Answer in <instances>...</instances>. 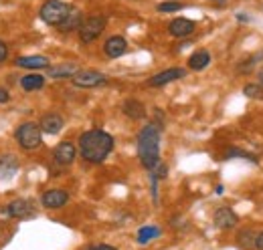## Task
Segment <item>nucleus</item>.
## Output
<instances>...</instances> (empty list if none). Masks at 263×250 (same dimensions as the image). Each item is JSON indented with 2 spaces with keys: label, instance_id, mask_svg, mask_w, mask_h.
Wrapping results in <instances>:
<instances>
[{
  "label": "nucleus",
  "instance_id": "1",
  "mask_svg": "<svg viewBox=\"0 0 263 250\" xmlns=\"http://www.w3.org/2000/svg\"><path fill=\"white\" fill-rule=\"evenodd\" d=\"M160 137H162V125L156 123V121L146 123L138 133L136 150H138L140 163L148 172H152L162 161L160 159Z\"/></svg>",
  "mask_w": 263,
  "mask_h": 250
},
{
  "label": "nucleus",
  "instance_id": "2",
  "mask_svg": "<svg viewBox=\"0 0 263 250\" xmlns=\"http://www.w3.org/2000/svg\"><path fill=\"white\" fill-rule=\"evenodd\" d=\"M79 154L89 163H101L114 152V137L103 129H89L79 135Z\"/></svg>",
  "mask_w": 263,
  "mask_h": 250
},
{
  "label": "nucleus",
  "instance_id": "3",
  "mask_svg": "<svg viewBox=\"0 0 263 250\" xmlns=\"http://www.w3.org/2000/svg\"><path fill=\"white\" fill-rule=\"evenodd\" d=\"M71 8H73V6L63 2V0H47V2L41 6L39 16H41V20H43L45 25H49V27H59L67 16H69Z\"/></svg>",
  "mask_w": 263,
  "mask_h": 250
},
{
  "label": "nucleus",
  "instance_id": "4",
  "mask_svg": "<svg viewBox=\"0 0 263 250\" xmlns=\"http://www.w3.org/2000/svg\"><path fill=\"white\" fill-rule=\"evenodd\" d=\"M14 137H16L18 145L25 152H34V150H39L43 145V129H41V125L31 123V121L18 125Z\"/></svg>",
  "mask_w": 263,
  "mask_h": 250
},
{
  "label": "nucleus",
  "instance_id": "5",
  "mask_svg": "<svg viewBox=\"0 0 263 250\" xmlns=\"http://www.w3.org/2000/svg\"><path fill=\"white\" fill-rule=\"evenodd\" d=\"M105 27H107V18L103 14H91L87 18H83V23H81V27L77 31L81 43H85V45L93 43L96 38L101 36V32L105 31Z\"/></svg>",
  "mask_w": 263,
  "mask_h": 250
},
{
  "label": "nucleus",
  "instance_id": "6",
  "mask_svg": "<svg viewBox=\"0 0 263 250\" xmlns=\"http://www.w3.org/2000/svg\"><path fill=\"white\" fill-rule=\"evenodd\" d=\"M71 81H73V85L79 87V89H96V87H101V85L107 83V77H105L103 73H99V71L87 69V71H77V73L71 77Z\"/></svg>",
  "mask_w": 263,
  "mask_h": 250
},
{
  "label": "nucleus",
  "instance_id": "7",
  "mask_svg": "<svg viewBox=\"0 0 263 250\" xmlns=\"http://www.w3.org/2000/svg\"><path fill=\"white\" fill-rule=\"evenodd\" d=\"M182 77H186V71L180 69V67H172V69H166V71H160V73L152 75L148 79V85L150 87H164V85L172 83V81H178Z\"/></svg>",
  "mask_w": 263,
  "mask_h": 250
},
{
  "label": "nucleus",
  "instance_id": "8",
  "mask_svg": "<svg viewBox=\"0 0 263 250\" xmlns=\"http://www.w3.org/2000/svg\"><path fill=\"white\" fill-rule=\"evenodd\" d=\"M213 224L219 228V230H231V228H235L237 224H239V216L227 208V206H223V208H217L215 210V214H213Z\"/></svg>",
  "mask_w": 263,
  "mask_h": 250
},
{
  "label": "nucleus",
  "instance_id": "9",
  "mask_svg": "<svg viewBox=\"0 0 263 250\" xmlns=\"http://www.w3.org/2000/svg\"><path fill=\"white\" fill-rule=\"evenodd\" d=\"M195 29H197L195 20H191V18H174L168 25V34L174 36V38H186V36H191L195 32Z\"/></svg>",
  "mask_w": 263,
  "mask_h": 250
},
{
  "label": "nucleus",
  "instance_id": "10",
  "mask_svg": "<svg viewBox=\"0 0 263 250\" xmlns=\"http://www.w3.org/2000/svg\"><path fill=\"white\" fill-rule=\"evenodd\" d=\"M103 53H105L109 59H120V57H124V55L128 53V40H126L124 36H120V34L109 36V38L105 40V45H103Z\"/></svg>",
  "mask_w": 263,
  "mask_h": 250
},
{
  "label": "nucleus",
  "instance_id": "11",
  "mask_svg": "<svg viewBox=\"0 0 263 250\" xmlns=\"http://www.w3.org/2000/svg\"><path fill=\"white\" fill-rule=\"evenodd\" d=\"M41 202H43L45 208L55 210V208H61V206H65L67 202H69V194H67L65 190H57V187L55 190H47L43 194Z\"/></svg>",
  "mask_w": 263,
  "mask_h": 250
},
{
  "label": "nucleus",
  "instance_id": "12",
  "mask_svg": "<svg viewBox=\"0 0 263 250\" xmlns=\"http://www.w3.org/2000/svg\"><path fill=\"white\" fill-rule=\"evenodd\" d=\"M75 156H77V150L71 141H61L53 152V157L59 165H71L75 161Z\"/></svg>",
  "mask_w": 263,
  "mask_h": 250
},
{
  "label": "nucleus",
  "instance_id": "13",
  "mask_svg": "<svg viewBox=\"0 0 263 250\" xmlns=\"http://www.w3.org/2000/svg\"><path fill=\"white\" fill-rule=\"evenodd\" d=\"M33 202H29V200H14L6 206V214L12 218H29V216H33Z\"/></svg>",
  "mask_w": 263,
  "mask_h": 250
},
{
  "label": "nucleus",
  "instance_id": "14",
  "mask_svg": "<svg viewBox=\"0 0 263 250\" xmlns=\"http://www.w3.org/2000/svg\"><path fill=\"white\" fill-rule=\"evenodd\" d=\"M122 111H124L126 117H130L134 121H140V119L146 117V107H144V103L138 101V99H126L124 105H122Z\"/></svg>",
  "mask_w": 263,
  "mask_h": 250
},
{
  "label": "nucleus",
  "instance_id": "15",
  "mask_svg": "<svg viewBox=\"0 0 263 250\" xmlns=\"http://www.w3.org/2000/svg\"><path fill=\"white\" fill-rule=\"evenodd\" d=\"M79 71V67L75 62H61V65H55V67H47V75L53 77V79H71L75 73Z\"/></svg>",
  "mask_w": 263,
  "mask_h": 250
},
{
  "label": "nucleus",
  "instance_id": "16",
  "mask_svg": "<svg viewBox=\"0 0 263 250\" xmlns=\"http://www.w3.org/2000/svg\"><path fill=\"white\" fill-rule=\"evenodd\" d=\"M41 129L45 131V133H51V135H55V133H59L61 129H63V117L59 115V113H47V115H43V119H41Z\"/></svg>",
  "mask_w": 263,
  "mask_h": 250
},
{
  "label": "nucleus",
  "instance_id": "17",
  "mask_svg": "<svg viewBox=\"0 0 263 250\" xmlns=\"http://www.w3.org/2000/svg\"><path fill=\"white\" fill-rule=\"evenodd\" d=\"M257 234H259V232H255L253 228H243V230H239V234H237V244H239V248L255 250Z\"/></svg>",
  "mask_w": 263,
  "mask_h": 250
},
{
  "label": "nucleus",
  "instance_id": "18",
  "mask_svg": "<svg viewBox=\"0 0 263 250\" xmlns=\"http://www.w3.org/2000/svg\"><path fill=\"white\" fill-rule=\"evenodd\" d=\"M81 23H83V14H81V10H77L75 6L71 8V12H69V16H67L65 20L57 27L61 32H71V31H79V27H81Z\"/></svg>",
  "mask_w": 263,
  "mask_h": 250
},
{
  "label": "nucleus",
  "instance_id": "19",
  "mask_svg": "<svg viewBox=\"0 0 263 250\" xmlns=\"http://www.w3.org/2000/svg\"><path fill=\"white\" fill-rule=\"evenodd\" d=\"M14 65L21 67V69H47L51 62L43 55H33V57H18L14 61Z\"/></svg>",
  "mask_w": 263,
  "mask_h": 250
},
{
  "label": "nucleus",
  "instance_id": "20",
  "mask_svg": "<svg viewBox=\"0 0 263 250\" xmlns=\"http://www.w3.org/2000/svg\"><path fill=\"white\" fill-rule=\"evenodd\" d=\"M209 65H211V53L204 51V49H200V51L193 53L189 57V69L191 71H204Z\"/></svg>",
  "mask_w": 263,
  "mask_h": 250
},
{
  "label": "nucleus",
  "instance_id": "21",
  "mask_svg": "<svg viewBox=\"0 0 263 250\" xmlns=\"http://www.w3.org/2000/svg\"><path fill=\"white\" fill-rule=\"evenodd\" d=\"M162 234V230L158 228V226H154V224H148V226H142L140 230H138V236H136V240H138V244H148L150 240H154V238H158Z\"/></svg>",
  "mask_w": 263,
  "mask_h": 250
},
{
  "label": "nucleus",
  "instance_id": "22",
  "mask_svg": "<svg viewBox=\"0 0 263 250\" xmlns=\"http://www.w3.org/2000/svg\"><path fill=\"white\" fill-rule=\"evenodd\" d=\"M18 170V161L14 156H6V157H0V178H12Z\"/></svg>",
  "mask_w": 263,
  "mask_h": 250
},
{
  "label": "nucleus",
  "instance_id": "23",
  "mask_svg": "<svg viewBox=\"0 0 263 250\" xmlns=\"http://www.w3.org/2000/svg\"><path fill=\"white\" fill-rule=\"evenodd\" d=\"M21 87L25 89V91H36V89H43L45 87V77L43 75H25L23 79H21Z\"/></svg>",
  "mask_w": 263,
  "mask_h": 250
},
{
  "label": "nucleus",
  "instance_id": "24",
  "mask_svg": "<svg viewBox=\"0 0 263 250\" xmlns=\"http://www.w3.org/2000/svg\"><path fill=\"white\" fill-rule=\"evenodd\" d=\"M261 61H263V53L251 55L249 59H245V61H241L239 65H237V73H241V75H249V73L255 71V65Z\"/></svg>",
  "mask_w": 263,
  "mask_h": 250
},
{
  "label": "nucleus",
  "instance_id": "25",
  "mask_svg": "<svg viewBox=\"0 0 263 250\" xmlns=\"http://www.w3.org/2000/svg\"><path fill=\"white\" fill-rule=\"evenodd\" d=\"M233 157H243V159H247V161H251V163H257V161H259L257 156H253V154H249V152H245V150L229 148L227 154H225V159H233Z\"/></svg>",
  "mask_w": 263,
  "mask_h": 250
},
{
  "label": "nucleus",
  "instance_id": "26",
  "mask_svg": "<svg viewBox=\"0 0 263 250\" xmlns=\"http://www.w3.org/2000/svg\"><path fill=\"white\" fill-rule=\"evenodd\" d=\"M243 95L249 99H263V87L259 83H247L243 87Z\"/></svg>",
  "mask_w": 263,
  "mask_h": 250
},
{
  "label": "nucleus",
  "instance_id": "27",
  "mask_svg": "<svg viewBox=\"0 0 263 250\" xmlns=\"http://www.w3.org/2000/svg\"><path fill=\"white\" fill-rule=\"evenodd\" d=\"M182 8H184V4L182 2H176V0H166V2L158 4V12H178Z\"/></svg>",
  "mask_w": 263,
  "mask_h": 250
},
{
  "label": "nucleus",
  "instance_id": "28",
  "mask_svg": "<svg viewBox=\"0 0 263 250\" xmlns=\"http://www.w3.org/2000/svg\"><path fill=\"white\" fill-rule=\"evenodd\" d=\"M6 57H8V47L0 40V62L2 61H6Z\"/></svg>",
  "mask_w": 263,
  "mask_h": 250
},
{
  "label": "nucleus",
  "instance_id": "29",
  "mask_svg": "<svg viewBox=\"0 0 263 250\" xmlns=\"http://www.w3.org/2000/svg\"><path fill=\"white\" fill-rule=\"evenodd\" d=\"M87 250H118L116 246H109V244H96V246H89Z\"/></svg>",
  "mask_w": 263,
  "mask_h": 250
},
{
  "label": "nucleus",
  "instance_id": "30",
  "mask_svg": "<svg viewBox=\"0 0 263 250\" xmlns=\"http://www.w3.org/2000/svg\"><path fill=\"white\" fill-rule=\"evenodd\" d=\"M237 20L239 23H251V18H249L247 12H237Z\"/></svg>",
  "mask_w": 263,
  "mask_h": 250
},
{
  "label": "nucleus",
  "instance_id": "31",
  "mask_svg": "<svg viewBox=\"0 0 263 250\" xmlns=\"http://www.w3.org/2000/svg\"><path fill=\"white\" fill-rule=\"evenodd\" d=\"M10 99V95H8V91L4 89V87H0V103H6Z\"/></svg>",
  "mask_w": 263,
  "mask_h": 250
},
{
  "label": "nucleus",
  "instance_id": "32",
  "mask_svg": "<svg viewBox=\"0 0 263 250\" xmlns=\"http://www.w3.org/2000/svg\"><path fill=\"white\" fill-rule=\"evenodd\" d=\"M255 248L263 250V232H259V234H257V244H255Z\"/></svg>",
  "mask_w": 263,
  "mask_h": 250
},
{
  "label": "nucleus",
  "instance_id": "33",
  "mask_svg": "<svg viewBox=\"0 0 263 250\" xmlns=\"http://www.w3.org/2000/svg\"><path fill=\"white\" fill-rule=\"evenodd\" d=\"M257 83H259V85L263 87V67L259 69V73H257Z\"/></svg>",
  "mask_w": 263,
  "mask_h": 250
},
{
  "label": "nucleus",
  "instance_id": "34",
  "mask_svg": "<svg viewBox=\"0 0 263 250\" xmlns=\"http://www.w3.org/2000/svg\"><path fill=\"white\" fill-rule=\"evenodd\" d=\"M215 192H217L219 196H223V192H225V187H223V186H217V187H215Z\"/></svg>",
  "mask_w": 263,
  "mask_h": 250
},
{
  "label": "nucleus",
  "instance_id": "35",
  "mask_svg": "<svg viewBox=\"0 0 263 250\" xmlns=\"http://www.w3.org/2000/svg\"><path fill=\"white\" fill-rule=\"evenodd\" d=\"M211 2H215V4H221V6H223V4H227V0H211Z\"/></svg>",
  "mask_w": 263,
  "mask_h": 250
}]
</instances>
